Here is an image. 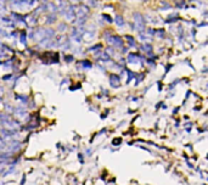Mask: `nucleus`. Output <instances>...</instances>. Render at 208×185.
<instances>
[{"label":"nucleus","instance_id":"obj_4","mask_svg":"<svg viewBox=\"0 0 208 185\" xmlns=\"http://www.w3.org/2000/svg\"><path fill=\"white\" fill-rule=\"evenodd\" d=\"M128 40H129V43H130L132 45H134V40H133V38H132V37H130V38L128 37Z\"/></svg>","mask_w":208,"mask_h":185},{"label":"nucleus","instance_id":"obj_3","mask_svg":"<svg viewBox=\"0 0 208 185\" xmlns=\"http://www.w3.org/2000/svg\"><path fill=\"white\" fill-rule=\"evenodd\" d=\"M117 23H118V24H123V18H122L121 16L117 17Z\"/></svg>","mask_w":208,"mask_h":185},{"label":"nucleus","instance_id":"obj_1","mask_svg":"<svg viewBox=\"0 0 208 185\" xmlns=\"http://www.w3.org/2000/svg\"><path fill=\"white\" fill-rule=\"evenodd\" d=\"M110 82H111V85H112V86L117 88L118 85L121 84V78L118 77V76H116V74H112V76L110 77Z\"/></svg>","mask_w":208,"mask_h":185},{"label":"nucleus","instance_id":"obj_5","mask_svg":"<svg viewBox=\"0 0 208 185\" xmlns=\"http://www.w3.org/2000/svg\"><path fill=\"white\" fill-rule=\"evenodd\" d=\"M64 28H66V26L65 24H61L60 26V30H64Z\"/></svg>","mask_w":208,"mask_h":185},{"label":"nucleus","instance_id":"obj_2","mask_svg":"<svg viewBox=\"0 0 208 185\" xmlns=\"http://www.w3.org/2000/svg\"><path fill=\"white\" fill-rule=\"evenodd\" d=\"M111 40H108L110 42V44H114V45H117V46H121L122 45V40L118 38V37H114V38H110Z\"/></svg>","mask_w":208,"mask_h":185}]
</instances>
